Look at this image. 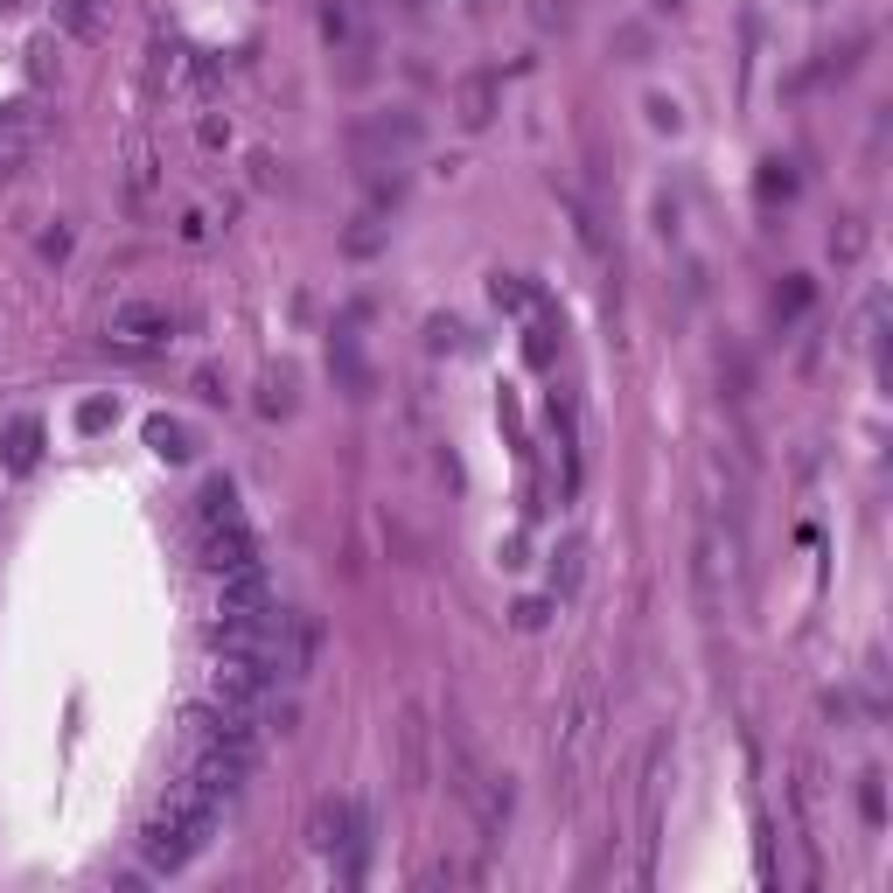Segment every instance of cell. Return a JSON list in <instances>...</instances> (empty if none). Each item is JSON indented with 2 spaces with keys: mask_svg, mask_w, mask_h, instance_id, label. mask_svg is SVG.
<instances>
[{
  "mask_svg": "<svg viewBox=\"0 0 893 893\" xmlns=\"http://www.w3.org/2000/svg\"><path fill=\"white\" fill-rule=\"evenodd\" d=\"M468 880H482V872H474V866H461V859H426L420 872H412V886H468Z\"/></svg>",
  "mask_w": 893,
  "mask_h": 893,
  "instance_id": "7402d4cb",
  "label": "cell"
},
{
  "mask_svg": "<svg viewBox=\"0 0 893 893\" xmlns=\"http://www.w3.org/2000/svg\"><path fill=\"white\" fill-rule=\"evenodd\" d=\"M615 49L629 56V64H642V56H650V28H642V22H629V28H615Z\"/></svg>",
  "mask_w": 893,
  "mask_h": 893,
  "instance_id": "4dcf8cb0",
  "label": "cell"
},
{
  "mask_svg": "<svg viewBox=\"0 0 893 893\" xmlns=\"http://www.w3.org/2000/svg\"><path fill=\"white\" fill-rule=\"evenodd\" d=\"M210 838H217L210 816H188L175 803H161L154 816H147V831H140V851H147V866H154V872H182L188 859L210 851Z\"/></svg>",
  "mask_w": 893,
  "mask_h": 893,
  "instance_id": "3957f363",
  "label": "cell"
},
{
  "mask_svg": "<svg viewBox=\"0 0 893 893\" xmlns=\"http://www.w3.org/2000/svg\"><path fill=\"white\" fill-rule=\"evenodd\" d=\"M112 420H119V405H112V398H84V405H78V433H105Z\"/></svg>",
  "mask_w": 893,
  "mask_h": 893,
  "instance_id": "f546056e",
  "label": "cell"
},
{
  "mask_svg": "<svg viewBox=\"0 0 893 893\" xmlns=\"http://www.w3.org/2000/svg\"><path fill=\"white\" fill-rule=\"evenodd\" d=\"M600 733H607V684L600 677H580L573 691H565V706H559V726H552V768L565 775V782L594 762Z\"/></svg>",
  "mask_w": 893,
  "mask_h": 893,
  "instance_id": "6da1fadb",
  "label": "cell"
},
{
  "mask_svg": "<svg viewBox=\"0 0 893 893\" xmlns=\"http://www.w3.org/2000/svg\"><path fill=\"white\" fill-rule=\"evenodd\" d=\"M56 28L64 35H78V43H105V8L99 0H56Z\"/></svg>",
  "mask_w": 893,
  "mask_h": 893,
  "instance_id": "2e32d148",
  "label": "cell"
},
{
  "mask_svg": "<svg viewBox=\"0 0 893 893\" xmlns=\"http://www.w3.org/2000/svg\"><path fill=\"white\" fill-rule=\"evenodd\" d=\"M859 252H866V217H845L838 231H831V259H838V265H859Z\"/></svg>",
  "mask_w": 893,
  "mask_h": 893,
  "instance_id": "4316f807",
  "label": "cell"
},
{
  "mask_svg": "<svg viewBox=\"0 0 893 893\" xmlns=\"http://www.w3.org/2000/svg\"><path fill=\"white\" fill-rule=\"evenodd\" d=\"M314 663H321V621L287 615V629H279V677H314Z\"/></svg>",
  "mask_w": 893,
  "mask_h": 893,
  "instance_id": "8fae6325",
  "label": "cell"
},
{
  "mask_svg": "<svg viewBox=\"0 0 893 893\" xmlns=\"http://www.w3.org/2000/svg\"><path fill=\"white\" fill-rule=\"evenodd\" d=\"M105 342L112 350H133V356L168 350V342H175V314H168V300H119V308L105 314Z\"/></svg>",
  "mask_w": 893,
  "mask_h": 893,
  "instance_id": "8992f818",
  "label": "cell"
},
{
  "mask_svg": "<svg viewBox=\"0 0 893 893\" xmlns=\"http://www.w3.org/2000/svg\"><path fill=\"white\" fill-rule=\"evenodd\" d=\"M510 621H517V629H545V621H552V600H538V594H530V600H517V607H510Z\"/></svg>",
  "mask_w": 893,
  "mask_h": 893,
  "instance_id": "1f68e13d",
  "label": "cell"
},
{
  "mask_svg": "<svg viewBox=\"0 0 893 893\" xmlns=\"http://www.w3.org/2000/svg\"><path fill=\"white\" fill-rule=\"evenodd\" d=\"M126 188H133V196H154V188H161V161H154V140H147V133H133V140H126Z\"/></svg>",
  "mask_w": 893,
  "mask_h": 893,
  "instance_id": "e0dca14e",
  "label": "cell"
},
{
  "mask_svg": "<svg viewBox=\"0 0 893 893\" xmlns=\"http://www.w3.org/2000/svg\"><path fill=\"white\" fill-rule=\"evenodd\" d=\"M859 816H866V831H886V775L880 768L859 775Z\"/></svg>",
  "mask_w": 893,
  "mask_h": 893,
  "instance_id": "603a6c76",
  "label": "cell"
},
{
  "mask_svg": "<svg viewBox=\"0 0 893 893\" xmlns=\"http://www.w3.org/2000/svg\"><path fill=\"white\" fill-rule=\"evenodd\" d=\"M329 377H335L342 398H356V405L377 391V370H370V356H364V342H356V329H335V335H329Z\"/></svg>",
  "mask_w": 893,
  "mask_h": 893,
  "instance_id": "ba28073f",
  "label": "cell"
},
{
  "mask_svg": "<svg viewBox=\"0 0 893 893\" xmlns=\"http://www.w3.org/2000/svg\"><path fill=\"white\" fill-rule=\"evenodd\" d=\"M308 851L321 859H342V880H364V851H370V810L350 803V795H321L308 810Z\"/></svg>",
  "mask_w": 893,
  "mask_h": 893,
  "instance_id": "7a4b0ae2",
  "label": "cell"
},
{
  "mask_svg": "<svg viewBox=\"0 0 893 893\" xmlns=\"http://www.w3.org/2000/svg\"><path fill=\"white\" fill-rule=\"evenodd\" d=\"M789 196H795V161L768 154L762 161V203H789Z\"/></svg>",
  "mask_w": 893,
  "mask_h": 893,
  "instance_id": "d4e9b609",
  "label": "cell"
},
{
  "mask_svg": "<svg viewBox=\"0 0 893 893\" xmlns=\"http://www.w3.org/2000/svg\"><path fill=\"white\" fill-rule=\"evenodd\" d=\"M489 300H496L503 314H524L530 308V287H524V279H510V273H496V279H489Z\"/></svg>",
  "mask_w": 893,
  "mask_h": 893,
  "instance_id": "83f0119b",
  "label": "cell"
},
{
  "mask_svg": "<svg viewBox=\"0 0 893 893\" xmlns=\"http://www.w3.org/2000/svg\"><path fill=\"white\" fill-rule=\"evenodd\" d=\"M803 308H810V279H803V273H789L782 287H775V329H789V321L803 314Z\"/></svg>",
  "mask_w": 893,
  "mask_h": 893,
  "instance_id": "cb8c5ba5",
  "label": "cell"
},
{
  "mask_svg": "<svg viewBox=\"0 0 893 893\" xmlns=\"http://www.w3.org/2000/svg\"><path fill=\"white\" fill-rule=\"evenodd\" d=\"M196 398H210V405H224V370H196Z\"/></svg>",
  "mask_w": 893,
  "mask_h": 893,
  "instance_id": "e575fe53",
  "label": "cell"
},
{
  "mask_svg": "<svg viewBox=\"0 0 893 893\" xmlns=\"http://www.w3.org/2000/svg\"><path fill=\"white\" fill-rule=\"evenodd\" d=\"M203 565H210L217 580H224V573H244V565H259V538L244 530V517L203 530Z\"/></svg>",
  "mask_w": 893,
  "mask_h": 893,
  "instance_id": "30bf717a",
  "label": "cell"
},
{
  "mask_svg": "<svg viewBox=\"0 0 893 893\" xmlns=\"http://www.w3.org/2000/svg\"><path fill=\"white\" fill-rule=\"evenodd\" d=\"M663 789H671V740H650V762H642V789H636V810H642V831H636V886H650V880H656Z\"/></svg>",
  "mask_w": 893,
  "mask_h": 893,
  "instance_id": "5b68a950",
  "label": "cell"
},
{
  "mask_svg": "<svg viewBox=\"0 0 893 893\" xmlns=\"http://www.w3.org/2000/svg\"><path fill=\"white\" fill-rule=\"evenodd\" d=\"M530 28L538 35H573V0H530Z\"/></svg>",
  "mask_w": 893,
  "mask_h": 893,
  "instance_id": "484cf974",
  "label": "cell"
},
{
  "mask_svg": "<svg viewBox=\"0 0 893 893\" xmlns=\"http://www.w3.org/2000/svg\"><path fill=\"white\" fill-rule=\"evenodd\" d=\"M580 580H586V552H580V538H565L552 552V600H573Z\"/></svg>",
  "mask_w": 893,
  "mask_h": 893,
  "instance_id": "ac0fdd59",
  "label": "cell"
},
{
  "mask_svg": "<svg viewBox=\"0 0 893 893\" xmlns=\"http://www.w3.org/2000/svg\"><path fill=\"white\" fill-rule=\"evenodd\" d=\"M35 454H43V420H8V433H0V461H8V474H28L35 468Z\"/></svg>",
  "mask_w": 893,
  "mask_h": 893,
  "instance_id": "5bb4252c",
  "label": "cell"
},
{
  "mask_svg": "<svg viewBox=\"0 0 893 893\" xmlns=\"http://www.w3.org/2000/svg\"><path fill=\"white\" fill-rule=\"evenodd\" d=\"M824 712L838 719V726H851V698H845V691H824Z\"/></svg>",
  "mask_w": 893,
  "mask_h": 893,
  "instance_id": "8d00e7d4",
  "label": "cell"
},
{
  "mask_svg": "<svg viewBox=\"0 0 893 893\" xmlns=\"http://www.w3.org/2000/svg\"><path fill=\"white\" fill-rule=\"evenodd\" d=\"M426 350H468V329L454 314H433L426 321Z\"/></svg>",
  "mask_w": 893,
  "mask_h": 893,
  "instance_id": "f1b7e54d",
  "label": "cell"
},
{
  "mask_svg": "<svg viewBox=\"0 0 893 893\" xmlns=\"http://www.w3.org/2000/svg\"><path fill=\"white\" fill-rule=\"evenodd\" d=\"M684 8V0H650V14H677Z\"/></svg>",
  "mask_w": 893,
  "mask_h": 893,
  "instance_id": "74e56055",
  "label": "cell"
},
{
  "mask_svg": "<svg viewBox=\"0 0 893 893\" xmlns=\"http://www.w3.org/2000/svg\"><path fill=\"white\" fill-rule=\"evenodd\" d=\"M294 385H300V377L287 364L259 377V412H265V420H287V412H294Z\"/></svg>",
  "mask_w": 893,
  "mask_h": 893,
  "instance_id": "d6986e66",
  "label": "cell"
},
{
  "mask_svg": "<svg viewBox=\"0 0 893 893\" xmlns=\"http://www.w3.org/2000/svg\"><path fill=\"white\" fill-rule=\"evenodd\" d=\"M196 140H203V147H224V140H231V126H224V119H203Z\"/></svg>",
  "mask_w": 893,
  "mask_h": 893,
  "instance_id": "d590c367",
  "label": "cell"
},
{
  "mask_svg": "<svg viewBox=\"0 0 893 893\" xmlns=\"http://www.w3.org/2000/svg\"><path fill=\"white\" fill-rule=\"evenodd\" d=\"M8 8H22V0H0V14H8Z\"/></svg>",
  "mask_w": 893,
  "mask_h": 893,
  "instance_id": "f35d334b",
  "label": "cell"
},
{
  "mask_svg": "<svg viewBox=\"0 0 893 893\" xmlns=\"http://www.w3.org/2000/svg\"><path fill=\"white\" fill-rule=\"evenodd\" d=\"M719 385H726L733 405L754 391V364H747V350H740V342H726V350H719Z\"/></svg>",
  "mask_w": 893,
  "mask_h": 893,
  "instance_id": "44dd1931",
  "label": "cell"
},
{
  "mask_svg": "<svg viewBox=\"0 0 893 893\" xmlns=\"http://www.w3.org/2000/svg\"><path fill=\"white\" fill-rule=\"evenodd\" d=\"M426 706H405L398 712V754H405V762H398V775H405V789H426Z\"/></svg>",
  "mask_w": 893,
  "mask_h": 893,
  "instance_id": "4fadbf2b",
  "label": "cell"
},
{
  "mask_svg": "<svg viewBox=\"0 0 893 893\" xmlns=\"http://www.w3.org/2000/svg\"><path fill=\"white\" fill-rule=\"evenodd\" d=\"M496 112H503V78L496 70H468V78L454 84V126L461 133H482Z\"/></svg>",
  "mask_w": 893,
  "mask_h": 893,
  "instance_id": "9c48e42d",
  "label": "cell"
},
{
  "mask_svg": "<svg viewBox=\"0 0 893 893\" xmlns=\"http://www.w3.org/2000/svg\"><path fill=\"white\" fill-rule=\"evenodd\" d=\"M726 552H719V524L698 517V538H691V586H698V615H719V600H726Z\"/></svg>",
  "mask_w": 893,
  "mask_h": 893,
  "instance_id": "52a82bcc",
  "label": "cell"
},
{
  "mask_svg": "<svg viewBox=\"0 0 893 893\" xmlns=\"http://www.w3.org/2000/svg\"><path fill=\"white\" fill-rule=\"evenodd\" d=\"M35 252H43L49 265H56V259H70V231H64V224H56V231H43V244H35Z\"/></svg>",
  "mask_w": 893,
  "mask_h": 893,
  "instance_id": "836d02e7",
  "label": "cell"
},
{
  "mask_svg": "<svg viewBox=\"0 0 893 893\" xmlns=\"http://www.w3.org/2000/svg\"><path fill=\"white\" fill-rule=\"evenodd\" d=\"M650 119H656L663 133H677V126H684V112H677V99H663V91H656V99H650Z\"/></svg>",
  "mask_w": 893,
  "mask_h": 893,
  "instance_id": "d6a6232c",
  "label": "cell"
},
{
  "mask_svg": "<svg viewBox=\"0 0 893 893\" xmlns=\"http://www.w3.org/2000/svg\"><path fill=\"white\" fill-rule=\"evenodd\" d=\"M321 43L329 49L370 43V0H321Z\"/></svg>",
  "mask_w": 893,
  "mask_h": 893,
  "instance_id": "7c38bea8",
  "label": "cell"
},
{
  "mask_svg": "<svg viewBox=\"0 0 893 893\" xmlns=\"http://www.w3.org/2000/svg\"><path fill=\"white\" fill-rule=\"evenodd\" d=\"M238 517H244V510H238V482H231V474H210V482L196 489V524L210 530V524H238Z\"/></svg>",
  "mask_w": 893,
  "mask_h": 893,
  "instance_id": "9a60e30c",
  "label": "cell"
},
{
  "mask_svg": "<svg viewBox=\"0 0 893 893\" xmlns=\"http://www.w3.org/2000/svg\"><path fill=\"white\" fill-rule=\"evenodd\" d=\"M420 140H426V119H420L412 105H391V112H370V119H356L350 154L364 161V168H391V161H405Z\"/></svg>",
  "mask_w": 893,
  "mask_h": 893,
  "instance_id": "277c9868",
  "label": "cell"
},
{
  "mask_svg": "<svg viewBox=\"0 0 893 893\" xmlns=\"http://www.w3.org/2000/svg\"><path fill=\"white\" fill-rule=\"evenodd\" d=\"M147 447H154L161 461H188V454H196V447H188V426L168 420V412H154V420H147Z\"/></svg>",
  "mask_w": 893,
  "mask_h": 893,
  "instance_id": "ffe728a7",
  "label": "cell"
}]
</instances>
